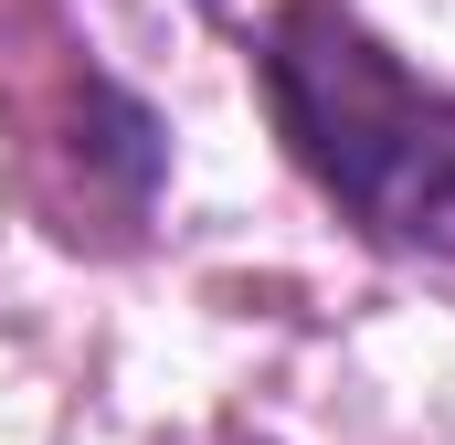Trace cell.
Listing matches in <instances>:
<instances>
[{"instance_id":"cell-1","label":"cell","mask_w":455,"mask_h":445,"mask_svg":"<svg viewBox=\"0 0 455 445\" xmlns=\"http://www.w3.org/2000/svg\"><path fill=\"white\" fill-rule=\"evenodd\" d=\"M265 96L318 191L339 202L381 255L455 287V107L413 85L360 21L329 0H297L265 43Z\"/></svg>"}]
</instances>
